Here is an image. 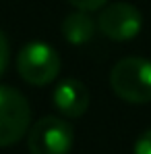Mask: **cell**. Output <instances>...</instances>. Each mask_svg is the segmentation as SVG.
Wrapping results in <instances>:
<instances>
[{"mask_svg": "<svg viewBox=\"0 0 151 154\" xmlns=\"http://www.w3.org/2000/svg\"><path fill=\"white\" fill-rule=\"evenodd\" d=\"M66 2L73 4L75 8H79V11H87V13H91V11L103 8L110 0H66Z\"/></svg>", "mask_w": 151, "mask_h": 154, "instance_id": "ba28073f", "label": "cell"}, {"mask_svg": "<svg viewBox=\"0 0 151 154\" xmlns=\"http://www.w3.org/2000/svg\"><path fill=\"white\" fill-rule=\"evenodd\" d=\"M97 27L108 40L128 42L141 33L143 15L137 6L128 2H112L101 8L97 17Z\"/></svg>", "mask_w": 151, "mask_h": 154, "instance_id": "5b68a950", "label": "cell"}, {"mask_svg": "<svg viewBox=\"0 0 151 154\" xmlns=\"http://www.w3.org/2000/svg\"><path fill=\"white\" fill-rule=\"evenodd\" d=\"M8 60H10V46H8V40H6L4 31L0 29V75L8 67Z\"/></svg>", "mask_w": 151, "mask_h": 154, "instance_id": "9c48e42d", "label": "cell"}, {"mask_svg": "<svg viewBox=\"0 0 151 154\" xmlns=\"http://www.w3.org/2000/svg\"><path fill=\"white\" fill-rule=\"evenodd\" d=\"M60 54L46 42H29L17 54V71L29 85L42 88L52 83L60 73Z\"/></svg>", "mask_w": 151, "mask_h": 154, "instance_id": "7a4b0ae2", "label": "cell"}, {"mask_svg": "<svg viewBox=\"0 0 151 154\" xmlns=\"http://www.w3.org/2000/svg\"><path fill=\"white\" fill-rule=\"evenodd\" d=\"M62 35L66 42H71L73 46H81V44H87L89 40H93L95 31L100 29L97 21L87 13V11H79L71 13L64 21H62Z\"/></svg>", "mask_w": 151, "mask_h": 154, "instance_id": "52a82bcc", "label": "cell"}, {"mask_svg": "<svg viewBox=\"0 0 151 154\" xmlns=\"http://www.w3.org/2000/svg\"><path fill=\"white\" fill-rule=\"evenodd\" d=\"M31 106L10 85H0V148L13 146L29 133Z\"/></svg>", "mask_w": 151, "mask_h": 154, "instance_id": "3957f363", "label": "cell"}, {"mask_svg": "<svg viewBox=\"0 0 151 154\" xmlns=\"http://www.w3.org/2000/svg\"><path fill=\"white\" fill-rule=\"evenodd\" d=\"M52 102H54L56 110L62 117H66V119H79L89 108V90H87V85L81 79L66 77V79H62L54 88Z\"/></svg>", "mask_w": 151, "mask_h": 154, "instance_id": "8992f818", "label": "cell"}, {"mask_svg": "<svg viewBox=\"0 0 151 154\" xmlns=\"http://www.w3.org/2000/svg\"><path fill=\"white\" fill-rule=\"evenodd\" d=\"M112 92L128 104L151 102V60L141 56H126L110 71Z\"/></svg>", "mask_w": 151, "mask_h": 154, "instance_id": "6da1fadb", "label": "cell"}, {"mask_svg": "<svg viewBox=\"0 0 151 154\" xmlns=\"http://www.w3.org/2000/svg\"><path fill=\"white\" fill-rule=\"evenodd\" d=\"M75 144V131L62 117H42L27 133L29 154H68Z\"/></svg>", "mask_w": 151, "mask_h": 154, "instance_id": "277c9868", "label": "cell"}, {"mask_svg": "<svg viewBox=\"0 0 151 154\" xmlns=\"http://www.w3.org/2000/svg\"><path fill=\"white\" fill-rule=\"evenodd\" d=\"M135 154H151V129L143 131L135 142Z\"/></svg>", "mask_w": 151, "mask_h": 154, "instance_id": "30bf717a", "label": "cell"}]
</instances>
